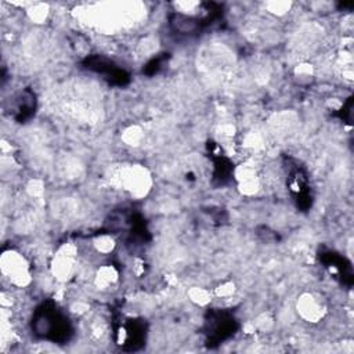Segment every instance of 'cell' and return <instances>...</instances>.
Masks as SVG:
<instances>
[{
	"label": "cell",
	"mask_w": 354,
	"mask_h": 354,
	"mask_svg": "<svg viewBox=\"0 0 354 354\" xmlns=\"http://www.w3.org/2000/svg\"><path fill=\"white\" fill-rule=\"evenodd\" d=\"M319 259L324 266L330 271V274L340 278L342 283L347 286L353 285V268L346 257L340 256L333 250H326L319 254Z\"/></svg>",
	"instance_id": "5b68a950"
},
{
	"label": "cell",
	"mask_w": 354,
	"mask_h": 354,
	"mask_svg": "<svg viewBox=\"0 0 354 354\" xmlns=\"http://www.w3.org/2000/svg\"><path fill=\"white\" fill-rule=\"evenodd\" d=\"M36 109V97L30 90H24L12 97L10 104V115L19 123L29 120Z\"/></svg>",
	"instance_id": "8992f818"
},
{
	"label": "cell",
	"mask_w": 354,
	"mask_h": 354,
	"mask_svg": "<svg viewBox=\"0 0 354 354\" xmlns=\"http://www.w3.org/2000/svg\"><path fill=\"white\" fill-rule=\"evenodd\" d=\"M83 66L106 80L113 86H126L130 82V75L113 61L102 55H90L83 61Z\"/></svg>",
	"instance_id": "3957f363"
},
{
	"label": "cell",
	"mask_w": 354,
	"mask_h": 354,
	"mask_svg": "<svg viewBox=\"0 0 354 354\" xmlns=\"http://www.w3.org/2000/svg\"><path fill=\"white\" fill-rule=\"evenodd\" d=\"M167 54H160L159 57H155V58H152L147 65H145V68H144V72L147 73V75H153V73H158L160 69H162V66L165 65V62L167 61Z\"/></svg>",
	"instance_id": "ba28073f"
},
{
	"label": "cell",
	"mask_w": 354,
	"mask_h": 354,
	"mask_svg": "<svg viewBox=\"0 0 354 354\" xmlns=\"http://www.w3.org/2000/svg\"><path fill=\"white\" fill-rule=\"evenodd\" d=\"M123 330V348L136 351L147 337V325L142 319H127L122 326Z\"/></svg>",
	"instance_id": "52a82bcc"
},
{
	"label": "cell",
	"mask_w": 354,
	"mask_h": 354,
	"mask_svg": "<svg viewBox=\"0 0 354 354\" xmlns=\"http://www.w3.org/2000/svg\"><path fill=\"white\" fill-rule=\"evenodd\" d=\"M351 109H353V98L350 97L346 104H343V108L340 109V118L347 122V123H351Z\"/></svg>",
	"instance_id": "9c48e42d"
},
{
	"label": "cell",
	"mask_w": 354,
	"mask_h": 354,
	"mask_svg": "<svg viewBox=\"0 0 354 354\" xmlns=\"http://www.w3.org/2000/svg\"><path fill=\"white\" fill-rule=\"evenodd\" d=\"M238 329V321L227 310L212 308L205 315L203 335L209 347L218 346L235 335Z\"/></svg>",
	"instance_id": "7a4b0ae2"
},
{
	"label": "cell",
	"mask_w": 354,
	"mask_h": 354,
	"mask_svg": "<svg viewBox=\"0 0 354 354\" xmlns=\"http://www.w3.org/2000/svg\"><path fill=\"white\" fill-rule=\"evenodd\" d=\"M35 336L51 343H66L73 335V326L68 315L53 300L43 301L36 307L32 317Z\"/></svg>",
	"instance_id": "6da1fadb"
},
{
	"label": "cell",
	"mask_w": 354,
	"mask_h": 354,
	"mask_svg": "<svg viewBox=\"0 0 354 354\" xmlns=\"http://www.w3.org/2000/svg\"><path fill=\"white\" fill-rule=\"evenodd\" d=\"M288 188L296 202V206L306 212L313 205V191L310 187V180L304 169L295 166L289 169L288 173Z\"/></svg>",
	"instance_id": "277c9868"
}]
</instances>
